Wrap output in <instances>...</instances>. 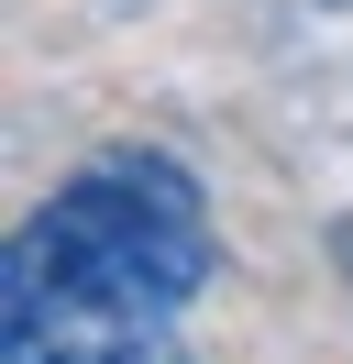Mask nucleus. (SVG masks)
<instances>
[{
	"instance_id": "nucleus-1",
	"label": "nucleus",
	"mask_w": 353,
	"mask_h": 364,
	"mask_svg": "<svg viewBox=\"0 0 353 364\" xmlns=\"http://www.w3.org/2000/svg\"><path fill=\"white\" fill-rule=\"evenodd\" d=\"M221 276V221L188 155L100 144L0 254V364H166Z\"/></svg>"
},
{
	"instance_id": "nucleus-2",
	"label": "nucleus",
	"mask_w": 353,
	"mask_h": 364,
	"mask_svg": "<svg viewBox=\"0 0 353 364\" xmlns=\"http://www.w3.org/2000/svg\"><path fill=\"white\" fill-rule=\"evenodd\" d=\"M166 364H188V353H166Z\"/></svg>"
}]
</instances>
